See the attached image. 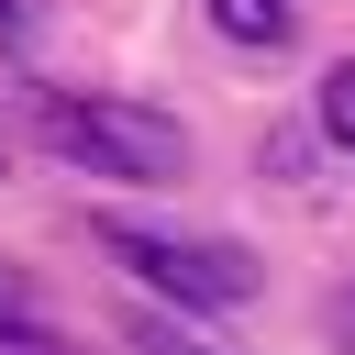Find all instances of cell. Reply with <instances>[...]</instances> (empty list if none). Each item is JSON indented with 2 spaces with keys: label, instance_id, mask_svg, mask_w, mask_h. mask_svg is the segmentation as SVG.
Segmentation results:
<instances>
[{
  "label": "cell",
  "instance_id": "cell-1",
  "mask_svg": "<svg viewBox=\"0 0 355 355\" xmlns=\"http://www.w3.org/2000/svg\"><path fill=\"white\" fill-rule=\"evenodd\" d=\"M33 133L89 166V178H133V189H178L189 178V122L144 111V100H100V89H44L33 100Z\"/></svg>",
  "mask_w": 355,
  "mask_h": 355
},
{
  "label": "cell",
  "instance_id": "cell-2",
  "mask_svg": "<svg viewBox=\"0 0 355 355\" xmlns=\"http://www.w3.org/2000/svg\"><path fill=\"white\" fill-rule=\"evenodd\" d=\"M89 233H100V255H122V266H133L155 300H178V311H244V300H255V255H244V244L155 233V222H133V211H100Z\"/></svg>",
  "mask_w": 355,
  "mask_h": 355
},
{
  "label": "cell",
  "instance_id": "cell-3",
  "mask_svg": "<svg viewBox=\"0 0 355 355\" xmlns=\"http://www.w3.org/2000/svg\"><path fill=\"white\" fill-rule=\"evenodd\" d=\"M211 33H222V44H255V55H277V44L300 33V11H288V0H211Z\"/></svg>",
  "mask_w": 355,
  "mask_h": 355
},
{
  "label": "cell",
  "instance_id": "cell-4",
  "mask_svg": "<svg viewBox=\"0 0 355 355\" xmlns=\"http://www.w3.org/2000/svg\"><path fill=\"white\" fill-rule=\"evenodd\" d=\"M122 344H133V355H222V344L189 333L178 311H122Z\"/></svg>",
  "mask_w": 355,
  "mask_h": 355
},
{
  "label": "cell",
  "instance_id": "cell-5",
  "mask_svg": "<svg viewBox=\"0 0 355 355\" xmlns=\"http://www.w3.org/2000/svg\"><path fill=\"white\" fill-rule=\"evenodd\" d=\"M311 122H322V133L355 155V55H344V67H322V89H311Z\"/></svg>",
  "mask_w": 355,
  "mask_h": 355
},
{
  "label": "cell",
  "instance_id": "cell-6",
  "mask_svg": "<svg viewBox=\"0 0 355 355\" xmlns=\"http://www.w3.org/2000/svg\"><path fill=\"white\" fill-rule=\"evenodd\" d=\"M22 333H44V300H33L22 266H0V344H22Z\"/></svg>",
  "mask_w": 355,
  "mask_h": 355
},
{
  "label": "cell",
  "instance_id": "cell-7",
  "mask_svg": "<svg viewBox=\"0 0 355 355\" xmlns=\"http://www.w3.org/2000/svg\"><path fill=\"white\" fill-rule=\"evenodd\" d=\"M322 322H333V355H355V277H344V288L322 300Z\"/></svg>",
  "mask_w": 355,
  "mask_h": 355
},
{
  "label": "cell",
  "instance_id": "cell-8",
  "mask_svg": "<svg viewBox=\"0 0 355 355\" xmlns=\"http://www.w3.org/2000/svg\"><path fill=\"white\" fill-rule=\"evenodd\" d=\"M22 33H33V11H22V0H0V44H22Z\"/></svg>",
  "mask_w": 355,
  "mask_h": 355
}]
</instances>
